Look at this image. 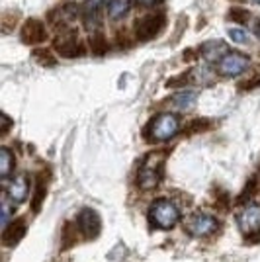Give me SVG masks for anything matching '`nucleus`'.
<instances>
[{"label": "nucleus", "instance_id": "aec40b11", "mask_svg": "<svg viewBox=\"0 0 260 262\" xmlns=\"http://www.w3.org/2000/svg\"><path fill=\"white\" fill-rule=\"evenodd\" d=\"M196 98H198V94H196V92H192V90L188 92V90H186V92H182V94H176V96H174L172 104L180 110H188L196 104Z\"/></svg>", "mask_w": 260, "mask_h": 262}, {"label": "nucleus", "instance_id": "7ed1b4c3", "mask_svg": "<svg viewBox=\"0 0 260 262\" xmlns=\"http://www.w3.org/2000/svg\"><path fill=\"white\" fill-rule=\"evenodd\" d=\"M180 129V120L174 114H159L145 127V137L153 143H164L172 139Z\"/></svg>", "mask_w": 260, "mask_h": 262}, {"label": "nucleus", "instance_id": "2eb2a0df", "mask_svg": "<svg viewBox=\"0 0 260 262\" xmlns=\"http://www.w3.org/2000/svg\"><path fill=\"white\" fill-rule=\"evenodd\" d=\"M6 192H8V198H10L14 204H22L24 200L28 198V194H30V182H28V178L24 174L16 176L10 184H8Z\"/></svg>", "mask_w": 260, "mask_h": 262}, {"label": "nucleus", "instance_id": "5701e85b", "mask_svg": "<svg viewBox=\"0 0 260 262\" xmlns=\"http://www.w3.org/2000/svg\"><path fill=\"white\" fill-rule=\"evenodd\" d=\"M209 127V121L207 120H202V118H196V120H192L188 125H186V133H200V131H204Z\"/></svg>", "mask_w": 260, "mask_h": 262}, {"label": "nucleus", "instance_id": "4be33fe9", "mask_svg": "<svg viewBox=\"0 0 260 262\" xmlns=\"http://www.w3.org/2000/svg\"><path fill=\"white\" fill-rule=\"evenodd\" d=\"M192 82V73H182V75H178V77H172L168 78V82H166V86L168 88H178V86H184V84H190Z\"/></svg>", "mask_w": 260, "mask_h": 262}, {"label": "nucleus", "instance_id": "f8f14e48", "mask_svg": "<svg viewBox=\"0 0 260 262\" xmlns=\"http://www.w3.org/2000/svg\"><path fill=\"white\" fill-rule=\"evenodd\" d=\"M227 55H229V47L225 41L213 39V41H206V43L202 45V57L206 59L207 63H221Z\"/></svg>", "mask_w": 260, "mask_h": 262}, {"label": "nucleus", "instance_id": "a878e982", "mask_svg": "<svg viewBox=\"0 0 260 262\" xmlns=\"http://www.w3.org/2000/svg\"><path fill=\"white\" fill-rule=\"evenodd\" d=\"M12 20H18V12H6L4 16H2V32L8 33L12 30V26L16 22H12Z\"/></svg>", "mask_w": 260, "mask_h": 262}, {"label": "nucleus", "instance_id": "423d86ee", "mask_svg": "<svg viewBox=\"0 0 260 262\" xmlns=\"http://www.w3.org/2000/svg\"><path fill=\"white\" fill-rule=\"evenodd\" d=\"M239 229L245 237H258L260 235V206L249 204L239 211L237 215Z\"/></svg>", "mask_w": 260, "mask_h": 262}, {"label": "nucleus", "instance_id": "c756f323", "mask_svg": "<svg viewBox=\"0 0 260 262\" xmlns=\"http://www.w3.org/2000/svg\"><path fill=\"white\" fill-rule=\"evenodd\" d=\"M10 125H12L10 118H8V116H2V135H6V133H8Z\"/></svg>", "mask_w": 260, "mask_h": 262}, {"label": "nucleus", "instance_id": "a211bd4d", "mask_svg": "<svg viewBox=\"0 0 260 262\" xmlns=\"http://www.w3.org/2000/svg\"><path fill=\"white\" fill-rule=\"evenodd\" d=\"M14 164H16V159H14L12 151L8 147H2L0 149V176L2 178H8L12 168H14Z\"/></svg>", "mask_w": 260, "mask_h": 262}, {"label": "nucleus", "instance_id": "412c9836", "mask_svg": "<svg viewBox=\"0 0 260 262\" xmlns=\"http://www.w3.org/2000/svg\"><path fill=\"white\" fill-rule=\"evenodd\" d=\"M33 59L44 67H53L55 63H57V59H55L49 51H45V49H37V51H33Z\"/></svg>", "mask_w": 260, "mask_h": 262}, {"label": "nucleus", "instance_id": "6e6552de", "mask_svg": "<svg viewBox=\"0 0 260 262\" xmlns=\"http://www.w3.org/2000/svg\"><path fill=\"white\" fill-rule=\"evenodd\" d=\"M53 47L57 53L67 57V59L80 57V55L84 53V45H82V41L78 39V35H76L75 32H69V33L59 35V37L53 41Z\"/></svg>", "mask_w": 260, "mask_h": 262}, {"label": "nucleus", "instance_id": "9d476101", "mask_svg": "<svg viewBox=\"0 0 260 262\" xmlns=\"http://www.w3.org/2000/svg\"><path fill=\"white\" fill-rule=\"evenodd\" d=\"M22 41L28 45H37V43H44L47 39V30H45V24L39 22V20H28V22L22 26Z\"/></svg>", "mask_w": 260, "mask_h": 262}, {"label": "nucleus", "instance_id": "b1692460", "mask_svg": "<svg viewBox=\"0 0 260 262\" xmlns=\"http://www.w3.org/2000/svg\"><path fill=\"white\" fill-rule=\"evenodd\" d=\"M229 18L231 20H235L239 24H247L250 18V12L249 10H243V8H233V10L229 12Z\"/></svg>", "mask_w": 260, "mask_h": 262}, {"label": "nucleus", "instance_id": "1a4fd4ad", "mask_svg": "<svg viewBox=\"0 0 260 262\" xmlns=\"http://www.w3.org/2000/svg\"><path fill=\"white\" fill-rule=\"evenodd\" d=\"M250 65V59L243 53H229L221 63H219V73L223 77H239L243 75Z\"/></svg>", "mask_w": 260, "mask_h": 262}, {"label": "nucleus", "instance_id": "0eeeda50", "mask_svg": "<svg viewBox=\"0 0 260 262\" xmlns=\"http://www.w3.org/2000/svg\"><path fill=\"white\" fill-rule=\"evenodd\" d=\"M76 229H78V233L86 241L96 239L98 235H100V229H102L100 215H98L94 209L84 208L78 213V217H76Z\"/></svg>", "mask_w": 260, "mask_h": 262}, {"label": "nucleus", "instance_id": "f03ea898", "mask_svg": "<svg viewBox=\"0 0 260 262\" xmlns=\"http://www.w3.org/2000/svg\"><path fill=\"white\" fill-rule=\"evenodd\" d=\"M149 221H151L153 227L168 231L178 225L180 211L176 208V204L170 202L168 198H161V200H157V202L151 204V208H149Z\"/></svg>", "mask_w": 260, "mask_h": 262}, {"label": "nucleus", "instance_id": "20e7f679", "mask_svg": "<svg viewBox=\"0 0 260 262\" xmlns=\"http://www.w3.org/2000/svg\"><path fill=\"white\" fill-rule=\"evenodd\" d=\"M166 26V16L163 12H155V14H147L137 20L135 24V35L141 39V41H149L153 37H157L159 33L164 30Z\"/></svg>", "mask_w": 260, "mask_h": 262}, {"label": "nucleus", "instance_id": "2f4dec72", "mask_svg": "<svg viewBox=\"0 0 260 262\" xmlns=\"http://www.w3.org/2000/svg\"><path fill=\"white\" fill-rule=\"evenodd\" d=\"M256 33H258V37H260V24H258V28H256Z\"/></svg>", "mask_w": 260, "mask_h": 262}, {"label": "nucleus", "instance_id": "bb28decb", "mask_svg": "<svg viewBox=\"0 0 260 262\" xmlns=\"http://www.w3.org/2000/svg\"><path fill=\"white\" fill-rule=\"evenodd\" d=\"M229 35H231V39L237 41V43H247V32L241 30V28H231V30H229Z\"/></svg>", "mask_w": 260, "mask_h": 262}, {"label": "nucleus", "instance_id": "dca6fc26", "mask_svg": "<svg viewBox=\"0 0 260 262\" xmlns=\"http://www.w3.org/2000/svg\"><path fill=\"white\" fill-rule=\"evenodd\" d=\"M47 180H49V172L47 170H41L39 174L35 176V190H33V202H32L33 211H39L45 196H47V184H49Z\"/></svg>", "mask_w": 260, "mask_h": 262}, {"label": "nucleus", "instance_id": "473e14b6", "mask_svg": "<svg viewBox=\"0 0 260 262\" xmlns=\"http://www.w3.org/2000/svg\"><path fill=\"white\" fill-rule=\"evenodd\" d=\"M237 2H245V0H237Z\"/></svg>", "mask_w": 260, "mask_h": 262}, {"label": "nucleus", "instance_id": "7c9ffc66", "mask_svg": "<svg viewBox=\"0 0 260 262\" xmlns=\"http://www.w3.org/2000/svg\"><path fill=\"white\" fill-rule=\"evenodd\" d=\"M258 82H260V77H256V78H252V80L243 82V88H245V90H247V88H254V86H258Z\"/></svg>", "mask_w": 260, "mask_h": 262}, {"label": "nucleus", "instance_id": "6ab92c4d", "mask_svg": "<svg viewBox=\"0 0 260 262\" xmlns=\"http://www.w3.org/2000/svg\"><path fill=\"white\" fill-rule=\"evenodd\" d=\"M88 45H90V51H92V55H96V57L106 55V53H108V49H110L108 39H106V35H102V33H94V35L90 37Z\"/></svg>", "mask_w": 260, "mask_h": 262}, {"label": "nucleus", "instance_id": "39448f33", "mask_svg": "<svg viewBox=\"0 0 260 262\" xmlns=\"http://www.w3.org/2000/svg\"><path fill=\"white\" fill-rule=\"evenodd\" d=\"M186 233H190L192 237H209L219 229V221H217L211 213H204L198 211L192 213L188 221H186Z\"/></svg>", "mask_w": 260, "mask_h": 262}, {"label": "nucleus", "instance_id": "f3484780", "mask_svg": "<svg viewBox=\"0 0 260 262\" xmlns=\"http://www.w3.org/2000/svg\"><path fill=\"white\" fill-rule=\"evenodd\" d=\"M131 0H110L108 14L112 20H121L127 12H129Z\"/></svg>", "mask_w": 260, "mask_h": 262}, {"label": "nucleus", "instance_id": "c85d7f7f", "mask_svg": "<svg viewBox=\"0 0 260 262\" xmlns=\"http://www.w3.org/2000/svg\"><path fill=\"white\" fill-rule=\"evenodd\" d=\"M163 0H137V4L143 6V8H153V6H157V4H161Z\"/></svg>", "mask_w": 260, "mask_h": 262}, {"label": "nucleus", "instance_id": "f257e3e1", "mask_svg": "<svg viewBox=\"0 0 260 262\" xmlns=\"http://www.w3.org/2000/svg\"><path fill=\"white\" fill-rule=\"evenodd\" d=\"M166 155L168 151H153L143 159L139 172H137V184L141 190H153L161 184Z\"/></svg>", "mask_w": 260, "mask_h": 262}, {"label": "nucleus", "instance_id": "9b49d317", "mask_svg": "<svg viewBox=\"0 0 260 262\" xmlns=\"http://www.w3.org/2000/svg\"><path fill=\"white\" fill-rule=\"evenodd\" d=\"M110 0H88L82 8V22L86 30H94L100 26V12L104 6H108Z\"/></svg>", "mask_w": 260, "mask_h": 262}, {"label": "nucleus", "instance_id": "393cba45", "mask_svg": "<svg viewBox=\"0 0 260 262\" xmlns=\"http://www.w3.org/2000/svg\"><path fill=\"white\" fill-rule=\"evenodd\" d=\"M63 233H65V239H63V245H65V247H71V245L75 243L76 237H78V229H73V225H71V223H67Z\"/></svg>", "mask_w": 260, "mask_h": 262}, {"label": "nucleus", "instance_id": "4468645a", "mask_svg": "<svg viewBox=\"0 0 260 262\" xmlns=\"http://www.w3.org/2000/svg\"><path fill=\"white\" fill-rule=\"evenodd\" d=\"M78 16V8L75 4H61L49 12V22H53L55 26H69L71 22H75V18Z\"/></svg>", "mask_w": 260, "mask_h": 262}, {"label": "nucleus", "instance_id": "ddd939ff", "mask_svg": "<svg viewBox=\"0 0 260 262\" xmlns=\"http://www.w3.org/2000/svg\"><path fill=\"white\" fill-rule=\"evenodd\" d=\"M26 235V221L24 219H16L14 223L6 225L2 231V245L4 247H16Z\"/></svg>", "mask_w": 260, "mask_h": 262}, {"label": "nucleus", "instance_id": "cd10ccee", "mask_svg": "<svg viewBox=\"0 0 260 262\" xmlns=\"http://www.w3.org/2000/svg\"><path fill=\"white\" fill-rule=\"evenodd\" d=\"M254 190H256V178H250L249 184H247V188H245V192L241 194V198H239V200H241V202H245V200H247V196H249V192H250V194H254Z\"/></svg>", "mask_w": 260, "mask_h": 262}]
</instances>
